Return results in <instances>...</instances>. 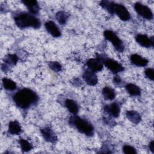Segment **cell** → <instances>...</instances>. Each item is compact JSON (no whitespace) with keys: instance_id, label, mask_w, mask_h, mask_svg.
Masks as SVG:
<instances>
[{"instance_id":"6da1fadb","label":"cell","mask_w":154,"mask_h":154,"mask_svg":"<svg viewBox=\"0 0 154 154\" xmlns=\"http://www.w3.org/2000/svg\"><path fill=\"white\" fill-rule=\"evenodd\" d=\"M38 100L37 94L29 88H22L18 91L13 96V100L15 104L23 109L29 108L35 104Z\"/></svg>"},{"instance_id":"7a4b0ae2","label":"cell","mask_w":154,"mask_h":154,"mask_svg":"<svg viewBox=\"0 0 154 154\" xmlns=\"http://www.w3.org/2000/svg\"><path fill=\"white\" fill-rule=\"evenodd\" d=\"M14 20L16 25L21 29L29 27L37 29L41 25V22L38 18L27 13H19L15 14Z\"/></svg>"},{"instance_id":"3957f363","label":"cell","mask_w":154,"mask_h":154,"mask_svg":"<svg viewBox=\"0 0 154 154\" xmlns=\"http://www.w3.org/2000/svg\"><path fill=\"white\" fill-rule=\"evenodd\" d=\"M69 122L74 126L78 131L87 136H92L94 134L93 125L87 120L82 119L78 116L71 117Z\"/></svg>"},{"instance_id":"277c9868","label":"cell","mask_w":154,"mask_h":154,"mask_svg":"<svg viewBox=\"0 0 154 154\" xmlns=\"http://www.w3.org/2000/svg\"><path fill=\"white\" fill-rule=\"evenodd\" d=\"M103 35L106 40L112 43V45L117 51L122 52L124 50V45L122 41L115 32L110 30H106L103 32Z\"/></svg>"},{"instance_id":"5b68a950","label":"cell","mask_w":154,"mask_h":154,"mask_svg":"<svg viewBox=\"0 0 154 154\" xmlns=\"http://www.w3.org/2000/svg\"><path fill=\"white\" fill-rule=\"evenodd\" d=\"M134 9L135 11L141 17L147 20L153 19V13L150 8L143 5L140 2H136L134 4Z\"/></svg>"},{"instance_id":"8992f818","label":"cell","mask_w":154,"mask_h":154,"mask_svg":"<svg viewBox=\"0 0 154 154\" xmlns=\"http://www.w3.org/2000/svg\"><path fill=\"white\" fill-rule=\"evenodd\" d=\"M116 14L123 21H127L130 19L131 15L127 8L122 4L114 3L113 14Z\"/></svg>"},{"instance_id":"52a82bcc","label":"cell","mask_w":154,"mask_h":154,"mask_svg":"<svg viewBox=\"0 0 154 154\" xmlns=\"http://www.w3.org/2000/svg\"><path fill=\"white\" fill-rule=\"evenodd\" d=\"M103 64L112 72L114 73H117L124 70V67L117 61L106 58H102Z\"/></svg>"},{"instance_id":"ba28073f","label":"cell","mask_w":154,"mask_h":154,"mask_svg":"<svg viewBox=\"0 0 154 154\" xmlns=\"http://www.w3.org/2000/svg\"><path fill=\"white\" fill-rule=\"evenodd\" d=\"M87 66L93 72L100 71L103 68V62L101 57L88 60L87 62Z\"/></svg>"},{"instance_id":"9c48e42d","label":"cell","mask_w":154,"mask_h":154,"mask_svg":"<svg viewBox=\"0 0 154 154\" xmlns=\"http://www.w3.org/2000/svg\"><path fill=\"white\" fill-rule=\"evenodd\" d=\"M135 40L137 42L143 47L149 48L153 45V38H149L145 34H138L136 36Z\"/></svg>"},{"instance_id":"30bf717a","label":"cell","mask_w":154,"mask_h":154,"mask_svg":"<svg viewBox=\"0 0 154 154\" xmlns=\"http://www.w3.org/2000/svg\"><path fill=\"white\" fill-rule=\"evenodd\" d=\"M82 78L85 82L90 86L95 85L97 83V77L94 72L90 70H87L84 72Z\"/></svg>"},{"instance_id":"8fae6325","label":"cell","mask_w":154,"mask_h":154,"mask_svg":"<svg viewBox=\"0 0 154 154\" xmlns=\"http://www.w3.org/2000/svg\"><path fill=\"white\" fill-rule=\"evenodd\" d=\"M41 134L44 139L50 143H55L57 140V137L54 131L48 127L40 129Z\"/></svg>"},{"instance_id":"7c38bea8","label":"cell","mask_w":154,"mask_h":154,"mask_svg":"<svg viewBox=\"0 0 154 154\" xmlns=\"http://www.w3.org/2000/svg\"><path fill=\"white\" fill-rule=\"evenodd\" d=\"M45 26L47 31L54 37H59L61 35V31L56 24L52 21L46 22Z\"/></svg>"},{"instance_id":"4fadbf2b","label":"cell","mask_w":154,"mask_h":154,"mask_svg":"<svg viewBox=\"0 0 154 154\" xmlns=\"http://www.w3.org/2000/svg\"><path fill=\"white\" fill-rule=\"evenodd\" d=\"M105 110L110 116L114 117H118L120 114V108L117 103L113 102L109 105H105Z\"/></svg>"},{"instance_id":"5bb4252c","label":"cell","mask_w":154,"mask_h":154,"mask_svg":"<svg viewBox=\"0 0 154 154\" xmlns=\"http://www.w3.org/2000/svg\"><path fill=\"white\" fill-rule=\"evenodd\" d=\"M130 60L133 64L138 67H144L148 64V60L146 58L138 54H132L130 57Z\"/></svg>"},{"instance_id":"9a60e30c","label":"cell","mask_w":154,"mask_h":154,"mask_svg":"<svg viewBox=\"0 0 154 154\" xmlns=\"http://www.w3.org/2000/svg\"><path fill=\"white\" fill-rule=\"evenodd\" d=\"M22 3L26 7L32 14H37L39 11V5L36 1H23Z\"/></svg>"},{"instance_id":"2e32d148","label":"cell","mask_w":154,"mask_h":154,"mask_svg":"<svg viewBox=\"0 0 154 154\" xmlns=\"http://www.w3.org/2000/svg\"><path fill=\"white\" fill-rule=\"evenodd\" d=\"M126 117L134 124L138 123L141 120L140 114L135 110L128 111L126 112Z\"/></svg>"},{"instance_id":"e0dca14e","label":"cell","mask_w":154,"mask_h":154,"mask_svg":"<svg viewBox=\"0 0 154 154\" xmlns=\"http://www.w3.org/2000/svg\"><path fill=\"white\" fill-rule=\"evenodd\" d=\"M65 106L68 109L69 112L73 114H77L79 111V106L77 103L72 99H66L65 101Z\"/></svg>"},{"instance_id":"ac0fdd59","label":"cell","mask_w":154,"mask_h":154,"mask_svg":"<svg viewBox=\"0 0 154 154\" xmlns=\"http://www.w3.org/2000/svg\"><path fill=\"white\" fill-rule=\"evenodd\" d=\"M22 131L19 123L16 121H11L8 125V132L12 135H18Z\"/></svg>"},{"instance_id":"d6986e66","label":"cell","mask_w":154,"mask_h":154,"mask_svg":"<svg viewBox=\"0 0 154 154\" xmlns=\"http://www.w3.org/2000/svg\"><path fill=\"white\" fill-rule=\"evenodd\" d=\"M125 87L128 93L131 96H137L141 94V89L135 84L129 83Z\"/></svg>"},{"instance_id":"ffe728a7","label":"cell","mask_w":154,"mask_h":154,"mask_svg":"<svg viewBox=\"0 0 154 154\" xmlns=\"http://www.w3.org/2000/svg\"><path fill=\"white\" fill-rule=\"evenodd\" d=\"M2 85L5 89L10 91L14 90L17 87L14 81L7 78H4L2 79Z\"/></svg>"},{"instance_id":"44dd1931","label":"cell","mask_w":154,"mask_h":154,"mask_svg":"<svg viewBox=\"0 0 154 154\" xmlns=\"http://www.w3.org/2000/svg\"><path fill=\"white\" fill-rule=\"evenodd\" d=\"M102 94L103 97L108 100H113L116 97L114 90L109 87H105L102 89Z\"/></svg>"},{"instance_id":"7402d4cb","label":"cell","mask_w":154,"mask_h":154,"mask_svg":"<svg viewBox=\"0 0 154 154\" xmlns=\"http://www.w3.org/2000/svg\"><path fill=\"white\" fill-rule=\"evenodd\" d=\"M56 19L61 25H64L68 19V14L64 11H60L55 15Z\"/></svg>"},{"instance_id":"603a6c76","label":"cell","mask_w":154,"mask_h":154,"mask_svg":"<svg viewBox=\"0 0 154 154\" xmlns=\"http://www.w3.org/2000/svg\"><path fill=\"white\" fill-rule=\"evenodd\" d=\"M19 144L20 148L22 151L23 152H28L30 151L32 149V145L26 140L25 139H20L19 140Z\"/></svg>"},{"instance_id":"cb8c5ba5","label":"cell","mask_w":154,"mask_h":154,"mask_svg":"<svg viewBox=\"0 0 154 154\" xmlns=\"http://www.w3.org/2000/svg\"><path fill=\"white\" fill-rule=\"evenodd\" d=\"M100 5L107 10L109 13L113 14L114 2L108 1H102L100 2Z\"/></svg>"},{"instance_id":"d4e9b609","label":"cell","mask_w":154,"mask_h":154,"mask_svg":"<svg viewBox=\"0 0 154 154\" xmlns=\"http://www.w3.org/2000/svg\"><path fill=\"white\" fill-rule=\"evenodd\" d=\"M18 61V57L15 54H8L5 58V63L10 65H15Z\"/></svg>"},{"instance_id":"484cf974","label":"cell","mask_w":154,"mask_h":154,"mask_svg":"<svg viewBox=\"0 0 154 154\" xmlns=\"http://www.w3.org/2000/svg\"><path fill=\"white\" fill-rule=\"evenodd\" d=\"M48 66L51 69L55 72H58L61 70L62 66L57 61H50L48 63Z\"/></svg>"},{"instance_id":"4316f807","label":"cell","mask_w":154,"mask_h":154,"mask_svg":"<svg viewBox=\"0 0 154 154\" xmlns=\"http://www.w3.org/2000/svg\"><path fill=\"white\" fill-rule=\"evenodd\" d=\"M123 151L125 153H127V154L137 153V151L135 149L129 145H125L123 147Z\"/></svg>"},{"instance_id":"83f0119b","label":"cell","mask_w":154,"mask_h":154,"mask_svg":"<svg viewBox=\"0 0 154 154\" xmlns=\"http://www.w3.org/2000/svg\"><path fill=\"white\" fill-rule=\"evenodd\" d=\"M153 73H154L153 69L152 68H147L146 69V70L144 72V74H145L146 76L150 80H153V79H154Z\"/></svg>"},{"instance_id":"f1b7e54d","label":"cell","mask_w":154,"mask_h":154,"mask_svg":"<svg viewBox=\"0 0 154 154\" xmlns=\"http://www.w3.org/2000/svg\"><path fill=\"white\" fill-rule=\"evenodd\" d=\"M149 147L150 150L152 153H154V142H153V140L149 143Z\"/></svg>"},{"instance_id":"f546056e","label":"cell","mask_w":154,"mask_h":154,"mask_svg":"<svg viewBox=\"0 0 154 154\" xmlns=\"http://www.w3.org/2000/svg\"><path fill=\"white\" fill-rule=\"evenodd\" d=\"M114 82L116 84H120L121 82V79L119 76H115L114 78Z\"/></svg>"}]
</instances>
